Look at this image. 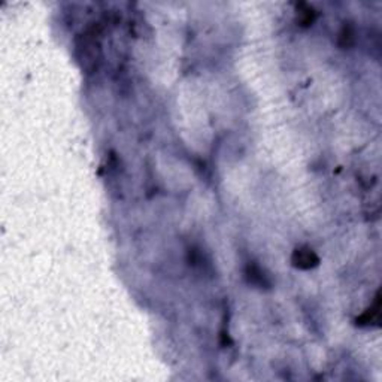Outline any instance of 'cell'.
Here are the masks:
<instances>
[{
	"mask_svg": "<svg viewBox=\"0 0 382 382\" xmlns=\"http://www.w3.org/2000/svg\"><path fill=\"white\" fill-rule=\"evenodd\" d=\"M318 257L312 249L309 248H300L296 249L292 254V263L294 266L300 268V269H311L318 265Z\"/></svg>",
	"mask_w": 382,
	"mask_h": 382,
	"instance_id": "obj_1",
	"label": "cell"
},
{
	"mask_svg": "<svg viewBox=\"0 0 382 382\" xmlns=\"http://www.w3.org/2000/svg\"><path fill=\"white\" fill-rule=\"evenodd\" d=\"M248 278H249V282H252V284H257V285H266V278L261 275V272L257 269V268H249Z\"/></svg>",
	"mask_w": 382,
	"mask_h": 382,
	"instance_id": "obj_2",
	"label": "cell"
}]
</instances>
